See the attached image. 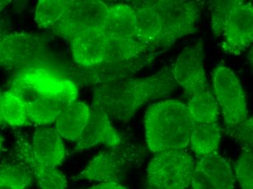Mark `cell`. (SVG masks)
<instances>
[{
	"label": "cell",
	"instance_id": "cell-29",
	"mask_svg": "<svg viewBox=\"0 0 253 189\" xmlns=\"http://www.w3.org/2000/svg\"><path fill=\"white\" fill-rule=\"evenodd\" d=\"M6 35L7 34H6L5 26L0 21V41L4 38Z\"/></svg>",
	"mask_w": 253,
	"mask_h": 189
},
{
	"label": "cell",
	"instance_id": "cell-8",
	"mask_svg": "<svg viewBox=\"0 0 253 189\" xmlns=\"http://www.w3.org/2000/svg\"><path fill=\"white\" fill-rule=\"evenodd\" d=\"M212 84L226 127L245 122L249 117L246 95L236 74L226 66H218L212 73Z\"/></svg>",
	"mask_w": 253,
	"mask_h": 189
},
{
	"label": "cell",
	"instance_id": "cell-21",
	"mask_svg": "<svg viewBox=\"0 0 253 189\" xmlns=\"http://www.w3.org/2000/svg\"><path fill=\"white\" fill-rule=\"evenodd\" d=\"M186 107L194 124L218 122L220 108L212 91L191 97Z\"/></svg>",
	"mask_w": 253,
	"mask_h": 189
},
{
	"label": "cell",
	"instance_id": "cell-31",
	"mask_svg": "<svg viewBox=\"0 0 253 189\" xmlns=\"http://www.w3.org/2000/svg\"><path fill=\"white\" fill-rule=\"evenodd\" d=\"M1 98H2V93L0 91V124L4 123L2 118V113H1Z\"/></svg>",
	"mask_w": 253,
	"mask_h": 189
},
{
	"label": "cell",
	"instance_id": "cell-18",
	"mask_svg": "<svg viewBox=\"0 0 253 189\" xmlns=\"http://www.w3.org/2000/svg\"><path fill=\"white\" fill-rule=\"evenodd\" d=\"M31 145L35 156L45 165L57 167L64 160L66 148L55 128L38 127L34 133Z\"/></svg>",
	"mask_w": 253,
	"mask_h": 189
},
{
	"label": "cell",
	"instance_id": "cell-11",
	"mask_svg": "<svg viewBox=\"0 0 253 189\" xmlns=\"http://www.w3.org/2000/svg\"><path fill=\"white\" fill-rule=\"evenodd\" d=\"M38 38L26 33L6 35L0 41V67L18 69V72L37 67V56L44 47Z\"/></svg>",
	"mask_w": 253,
	"mask_h": 189
},
{
	"label": "cell",
	"instance_id": "cell-24",
	"mask_svg": "<svg viewBox=\"0 0 253 189\" xmlns=\"http://www.w3.org/2000/svg\"><path fill=\"white\" fill-rule=\"evenodd\" d=\"M1 113L4 122L12 127H24L31 124L26 103L10 90L2 93Z\"/></svg>",
	"mask_w": 253,
	"mask_h": 189
},
{
	"label": "cell",
	"instance_id": "cell-7",
	"mask_svg": "<svg viewBox=\"0 0 253 189\" xmlns=\"http://www.w3.org/2000/svg\"><path fill=\"white\" fill-rule=\"evenodd\" d=\"M140 153L135 147H122L106 149L100 152L88 163L85 168L74 181H89L101 183L120 184L141 159Z\"/></svg>",
	"mask_w": 253,
	"mask_h": 189
},
{
	"label": "cell",
	"instance_id": "cell-3",
	"mask_svg": "<svg viewBox=\"0 0 253 189\" xmlns=\"http://www.w3.org/2000/svg\"><path fill=\"white\" fill-rule=\"evenodd\" d=\"M211 30L222 38L226 54L239 55L253 40V7L251 1H213L211 5Z\"/></svg>",
	"mask_w": 253,
	"mask_h": 189
},
{
	"label": "cell",
	"instance_id": "cell-12",
	"mask_svg": "<svg viewBox=\"0 0 253 189\" xmlns=\"http://www.w3.org/2000/svg\"><path fill=\"white\" fill-rule=\"evenodd\" d=\"M235 182L231 164L216 152L195 163L191 187L192 189H234Z\"/></svg>",
	"mask_w": 253,
	"mask_h": 189
},
{
	"label": "cell",
	"instance_id": "cell-13",
	"mask_svg": "<svg viewBox=\"0 0 253 189\" xmlns=\"http://www.w3.org/2000/svg\"><path fill=\"white\" fill-rule=\"evenodd\" d=\"M13 153V160L23 163L31 170L40 189H66L67 181L64 175L57 169L40 162L35 156L32 145L25 135L18 133L15 136Z\"/></svg>",
	"mask_w": 253,
	"mask_h": 189
},
{
	"label": "cell",
	"instance_id": "cell-20",
	"mask_svg": "<svg viewBox=\"0 0 253 189\" xmlns=\"http://www.w3.org/2000/svg\"><path fill=\"white\" fill-rule=\"evenodd\" d=\"M220 142L221 129L218 122L193 126L189 144L199 158L218 152Z\"/></svg>",
	"mask_w": 253,
	"mask_h": 189
},
{
	"label": "cell",
	"instance_id": "cell-9",
	"mask_svg": "<svg viewBox=\"0 0 253 189\" xmlns=\"http://www.w3.org/2000/svg\"><path fill=\"white\" fill-rule=\"evenodd\" d=\"M109 5L101 1H67L61 19L52 28L57 36L70 41L73 37L87 29H102Z\"/></svg>",
	"mask_w": 253,
	"mask_h": 189
},
{
	"label": "cell",
	"instance_id": "cell-1",
	"mask_svg": "<svg viewBox=\"0 0 253 189\" xmlns=\"http://www.w3.org/2000/svg\"><path fill=\"white\" fill-rule=\"evenodd\" d=\"M177 84L171 67L148 77L123 78L98 84L94 89L92 105L117 122H129L150 101L172 94Z\"/></svg>",
	"mask_w": 253,
	"mask_h": 189
},
{
	"label": "cell",
	"instance_id": "cell-26",
	"mask_svg": "<svg viewBox=\"0 0 253 189\" xmlns=\"http://www.w3.org/2000/svg\"><path fill=\"white\" fill-rule=\"evenodd\" d=\"M253 148L242 149L234 169L242 189H253Z\"/></svg>",
	"mask_w": 253,
	"mask_h": 189
},
{
	"label": "cell",
	"instance_id": "cell-32",
	"mask_svg": "<svg viewBox=\"0 0 253 189\" xmlns=\"http://www.w3.org/2000/svg\"><path fill=\"white\" fill-rule=\"evenodd\" d=\"M2 145H3V140H2V138H1V134H0V153H1V149H2Z\"/></svg>",
	"mask_w": 253,
	"mask_h": 189
},
{
	"label": "cell",
	"instance_id": "cell-25",
	"mask_svg": "<svg viewBox=\"0 0 253 189\" xmlns=\"http://www.w3.org/2000/svg\"><path fill=\"white\" fill-rule=\"evenodd\" d=\"M67 1L40 0L35 11V22L41 29L53 28L62 16Z\"/></svg>",
	"mask_w": 253,
	"mask_h": 189
},
{
	"label": "cell",
	"instance_id": "cell-2",
	"mask_svg": "<svg viewBox=\"0 0 253 189\" xmlns=\"http://www.w3.org/2000/svg\"><path fill=\"white\" fill-rule=\"evenodd\" d=\"M194 123L186 104L178 100H165L151 105L144 117L148 148L153 153L185 149L190 144Z\"/></svg>",
	"mask_w": 253,
	"mask_h": 189
},
{
	"label": "cell",
	"instance_id": "cell-30",
	"mask_svg": "<svg viewBox=\"0 0 253 189\" xmlns=\"http://www.w3.org/2000/svg\"><path fill=\"white\" fill-rule=\"evenodd\" d=\"M10 1L9 0H0V12L4 10L10 4Z\"/></svg>",
	"mask_w": 253,
	"mask_h": 189
},
{
	"label": "cell",
	"instance_id": "cell-33",
	"mask_svg": "<svg viewBox=\"0 0 253 189\" xmlns=\"http://www.w3.org/2000/svg\"><path fill=\"white\" fill-rule=\"evenodd\" d=\"M146 189H159L157 188H154V187H150V186H148L147 188Z\"/></svg>",
	"mask_w": 253,
	"mask_h": 189
},
{
	"label": "cell",
	"instance_id": "cell-17",
	"mask_svg": "<svg viewBox=\"0 0 253 189\" xmlns=\"http://www.w3.org/2000/svg\"><path fill=\"white\" fill-rule=\"evenodd\" d=\"M102 31L109 39L138 40L136 16L132 6L124 3L109 5Z\"/></svg>",
	"mask_w": 253,
	"mask_h": 189
},
{
	"label": "cell",
	"instance_id": "cell-16",
	"mask_svg": "<svg viewBox=\"0 0 253 189\" xmlns=\"http://www.w3.org/2000/svg\"><path fill=\"white\" fill-rule=\"evenodd\" d=\"M72 56L76 64L83 68H90L104 61L107 38L102 29L83 31L71 39Z\"/></svg>",
	"mask_w": 253,
	"mask_h": 189
},
{
	"label": "cell",
	"instance_id": "cell-5",
	"mask_svg": "<svg viewBox=\"0 0 253 189\" xmlns=\"http://www.w3.org/2000/svg\"><path fill=\"white\" fill-rule=\"evenodd\" d=\"M152 9L160 29L157 48L168 47L197 29L203 3L197 1H146Z\"/></svg>",
	"mask_w": 253,
	"mask_h": 189
},
{
	"label": "cell",
	"instance_id": "cell-28",
	"mask_svg": "<svg viewBox=\"0 0 253 189\" xmlns=\"http://www.w3.org/2000/svg\"><path fill=\"white\" fill-rule=\"evenodd\" d=\"M87 189H126L122 184L118 183H101L98 185L93 186Z\"/></svg>",
	"mask_w": 253,
	"mask_h": 189
},
{
	"label": "cell",
	"instance_id": "cell-10",
	"mask_svg": "<svg viewBox=\"0 0 253 189\" xmlns=\"http://www.w3.org/2000/svg\"><path fill=\"white\" fill-rule=\"evenodd\" d=\"M204 58L203 41L200 39L186 47L171 67L175 82L190 98L212 91L204 68Z\"/></svg>",
	"mask_w": 253,
	"mask_h": 189
},
{
	"label": "cell",
	"instance_id": "cell-4",
	"mask_svg": "<svg viewBox=\"0 0 253 189\" xmlns=\"http://www.w3.org/2000/svg\"><path fill=\"white\" fill-rule=\"evenodd\" d=\"M10 90L26 104L42 96L69 104L77 101L79 95L78 88L72 79L40 66L17 72Z\"/></svg>",
	"mask_w": 253,
	"mask_h": 189
},
{
	"label": "cell",
	"instance_id": "cell-27",
	"mask_svg": "<svg viewBox=\"0 0 253 189\" xmlns=\"http://www.w3.org/2000/svg\"><path fill=\"white\" fill-rule=\"evenodd\" d=\"M253 118L248 117L239 125L226 127V131L231 138L240 144L242 149L253 148Z\"/></svg>",
	"mask_w": 253,
	"mask_h": 189
},
{
	"label": "cell",
	"instance_id": "cell-14",
	"mask_svg": "<svg viewBox=\"0 0 253 189\" xmlns=\"http://www.w3.org/2000/svg\"><path fill=\"white\" fill-rule=\"evenodd\" d=\"M121 144V136L114 129L109 116L101 109L92 106L88 122L77 142L73 153L88 150L95 146L106 145L114 148Z\"/></svg>",
	"mask_w": 253,
	"mask_h": 189
},
{
	"label": "cell",
	"instance_id": "cell-15",
	"mask_svg": "<svg viewBox=\"0 0 253 189\" xmlns=\"http://www.w3.org/2000/svg\"><path fill=\"white\" fill-rule=\"evenodd\" d=\"M154 54L145 53L128 61L118 63H101L90 68H83L80 72V79L84 84H103L115 79L129 78L154 59Z\"/></svg>",
	"mask_w": 253,
	"mask_h": 189
},
{
	"label": "cell",
	"instance_id": "cell-6",
	"mask_svg": "<svg viewBox=\"0 0 253 189\" xmlns=\"http://www.w3.org/2000/svg\"><path fill=\"white\" fill-rule=\"evenodd\" d=\"M194 167V157L186 149L156 153L148 164V185L159 189H189Z\"/></svg>",
	"mask_w": 253,
	"mask_h": 189
},
{
	"label": "cell",
	"instance_id": "cell-23",
	"mask_svg": "<svg viewBox=\"0 0 253 189\" xmlns=\"http://www.w3.org/2000/svg\"><path fill=\"white\" fill-rule=\"evenodd\" d=\"M34 180L32 172L23 163L13 159L0 164V189H27Z\"/></svg>",
	"mask_w": 253,
	"mask_h": 189
},
{
	"label": "cell",
	"instance_id": "cell-19",
	"mask_svg": "<svg viewBox=\"0 0 253 189\" xmlns=\"http://www.w3.org/2000/svg\"><path fill=\"white\" fill-rule=\"evenodd\" d=\"M90 108L83 101L67 104L55 121V130L60 136L72 142L80 139L88 122Z\"/></svg>",
	"mask_w": 253,
	"mask_h": 189
},
{
	"label": "cell",
	"instance_id": "cell-22",
	"mask_svg": "<svg viewBox=\"0 0 253 189\" xmlns=\"http://www.w3.org/2000/svg\"><path fill=\"white\" fill-rule=\"evenodd\" d=\"M67 104L49 97H39L26 104L29 121L32 124L48 125L56 121L61 111Z\"/></svg>",
	"mask_w": 253,
	"mask_h": 189
}]
</instances>
